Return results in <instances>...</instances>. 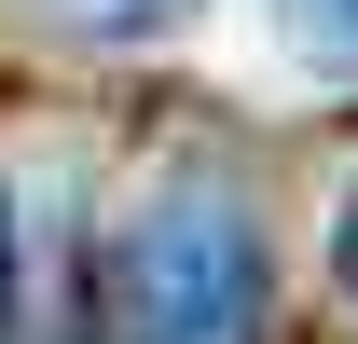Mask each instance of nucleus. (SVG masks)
I'll list each match as a JSON object with an SVG mask.
<instances>
[{"label":"nucleus","instance_id":"f257e3e1","mask_svg":"<svg viewBox=\"0 0 358 344\" xmlns=\"http://www.w3.org/2000/svg\"><path fill=\"white\" fill-rule=\"evenodd\" d=\"M275 331V275H262V220L221 166L152 179L110 234V344H262Z\"/></svg>","mask_w":358,"mask_h":344},{"label":"nucleus","instance_id":"20e7f679","mask_svg":"<svg viewBox=\"0 0 358 344\" xmlns=\"http://www.w3.org/2000/svg\"><path fill=\"white\" fill-rule=\"evenodd\" d=\"M331 55H345V69H358V0H331Z\"/></svg>","mask_w":358,"mask_h":344},{"label":"nucleus","instance_id":"7ed1b4c3","mask_svg":"<svg viewBox=\"0 0 358 344\" xmlns=\"http://www.w3.org/2000/svg\"><path fill=\"white\" fill-rule=\"evenodd\" d=\"M331 289L358 303V179H345V207H331Z\"/></svg>","mask_w":358,"mask_h":344},{"label":"nucleus","instance_id":"f03ea898","mask_svg":"<svg viewBox=\"0 0 358 344\" xmlns=\"http://www.w3.org/2000/svg\"><path fill=\"white\" fill-rule=\"evenodd\" d=\"M69 14H83V28H179L193 0H69Z\"/></svg>","mask_w":358,"mask_h":344}]
</instances>
